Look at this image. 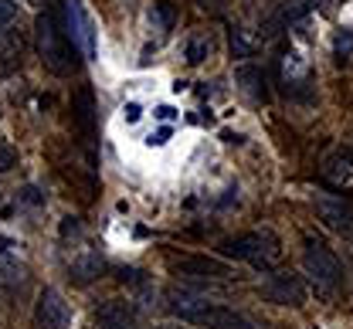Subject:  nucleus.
<instances>
[{
  "label": "nucleus",
  "instance_id": "6e6552de",
  "mask_svg": "<svg viewBox=\"0 0 353 329\" xmlns=\"http://www.w3.org/2000/svg\"><path fill=\"white\" fill-rule=\"evenodd\" d=\"M312 204H316V214H319V221H323L326 228H333V231H340V235H350L353 231V200L319 193Z\"/></svg>",
  "mask_w": 353,
  "mask_h": 329
},
{
  "label": "nucleus",
  "instance_id": "39448f33",
  "mask_svg": "<svg viewBox=\"0 0 353 329\" xmlns=\"http://www.w3.org/2000/svg\"><path fill=\"white\" fill-rule=\"evenodd\" d=\"M303 268L316 285H336L343 279V262L319 241H306V255H303Z\"/></svg>",
  "mask_w": 353,
  "mask_h": 329
},
{
  "label": "nucleus",
  "instance_id": "4468645a",
  "mask_svg": "<svg viewBox=\"0 0 353 329\" xmlns=\"http://www.w3.org/2000/svg\"><path fill=\"white\" fill-rule=\"evenodd\" d=\"M102 268H105V262H102L99 251H82V255L72 262V279L85 285V282H92V279H99Z\"/></svg>",
  "mask_w": 353,
  "mask_h": 329
},
{
  "label": "nucleus",
  "instance_id": "f3484780",
  "mask_svg": "<svg viewBox=\"0 0 353 329\" xmlns=\"http://www.w3.org/2000/svg\"><path fill=\"white\" fill-rule=\"evenodd\" d=\"M174 7L170 3H163V0H157L153 7H150V24H153V31H170L174 28Z\"/></svg>",
  "mask_w": 353,
  "mask_h": 329
},
{
  "label": "nucleus",
  "instance_id": "393cba45",
  "mask_svg": "<svg viewBox=\"0 0 353 329\" xmlns=\"http://www.w3.org/2000/svg\"><path fill=\"white\" fill-rule=\"evenodd\" d=\"M176 116H180V112H176L174 105H157V109H153V119H160V123H174Z\"/></svg>",
  "mask_w": 353,
  "mask_h": 329
},
{
  "label": "nucleus",
  "instance_id": "9b49d317",
  "mask_svg": "<svg viewBox=\"0 0 353 329\" xmlns=\"http://www.w3.org/2000/svg\"><path fill=\"white\" fill-rule=\"evenodd\" d=\"M234 82H238V89H241V92L248 95V98H255V102H268V98H272L268 75H265L262 65H255V61L238 65V68H234Z\"/></svg>",
  "mask_w": 353,
  "mask_h": 329
},
{
  "label": "nucleus",
  "instance_id": "bb28decb",
  "mask_svg": "<svg viewBox=\"0 0 353 329\" xmlns=\"http://www.w3.org/2000/svg\"><path fill=\"white\" fill-rule=\"evenodd\" d=\"M163 329H170V326H163Z\"/></svg>",
  "mask_w": 353,
  "mask_h": 329
},
{
  "label": "nucleus",
  "instance_id": "a878e982",
  "mask_svg": "<svg viewBox=\"0 0 353 329\" xmlns=\"http://www.w3.org/2000/svg\"><path fill=\"white\" fill-rule=\"evenodd\" d=\"M79 231H82L79 217H65V221H61V237H65V241H68V237H75Z\"/></svg>",
  "mask_w": 353,
  "mask_h": 329
},
{
  "label": "nucleus",
  "instance_id": "412c9836",
  "mask_svg": "<svg viewBox=\"0 0 353 329\" xmlns=\"http://www.w3.org/2000/svg\"><path fill=\"white\" fill-rule=\"evenodd\" d=\"M139 119H143V105H139V102H126V105H123V123H126V126H136Z\"/></svg>",
  "mask_w": 353,
  "mask_h": 329
},
{
  "label": "nucleus",
  "instance_id": "7ed1b4c3",
  "mask_svg": "<svg viewBox=\"0 0 353 329\" xmlns=\"http://www.w3.org/2000/svg\"><path fill=\"white\" fill-rule=\"evenodd\" d=\"M221 251L228 258H238V262H248L252 268L259 272H272L282 258V241L272 235V231H248V235L228 237L221 241Z\"/></svg>",
  "mask_w": 353,
  "mask_h": 329
},
{
  "label": "nucleus",
  "instance_id": "aec40b11",
  "mask_svg": "<svg viewBox=\"0 0 353 329\" xmlns=\"http://www.w3.org/2000/svg\"><path fill=\"white\" fill-rule=\"evenodd\" d=\"M14 167H17V149L10 142H0V177L10 173Z\"/></svg>",
  "mask_w": 353,
  "mask_h": 329
},
{
  "label": "nucleus",
  "instance_id": "5701e85b",
  "mask_svg": "<svg viewBox=\"0 0 353 329\" xmlns=\"http://www.w3.org/2000/svg\"><path fill=\"white\" fill-rule=\"evenodd\" d=\"M17 200H21V204H31V207H38V204H44V193L38 187H31V184H28V187L17 193Z\"/></svg>",
  "mask_w": 353,
  "mask_h": 329
},
{
  "label": "nucleus",
  "instance_id": "f03ea898",
  "mask_svg": "<svg viewBox=\"0 0 353 329\" xmlns=\"http://www.w3.org/2000/svg\"><path fill=\"white\" fill-rule=\"evenodd\" d=\"M34 34H38V54H41V61L54 75H72L79 68V47L72 45V38L65 34V24L58 21L54 7H44L38 14Z\"/></svg>",
  "mask_w": 353,
  "mask_h": 329
},
{
  "label": "nucleus",
  "instance_id": "ddd939ff",
  "mask_svg": "<svg viewBox=\"0 0 353 329\" xmlns=\"http://www.w3.org/2000/svg\"><path fill=\"white\" fill-rule=\"evenodd\" d=\"M72 112H75V123H79V129L92 136V129H95V95L88 85H82L75 98H72Z\"/></svg>",
  "mask_w": 353,
  "mask_h": 329
},
{
  "label": "nucleus",
  "instance_id": "f257e3e1",
  "mask_svg": "<svg viewBox=\"0 0 353 329\" xmlns=\"http://www.w3.org/2000/svg\"><path fill=\"white\" fill-rule=\"evenodd\" d=\"M170 312L180 316L183 323H194V326L204 329H255V323L245 312L221 306V302H208L194 292H170Z\"/></svg>",
  "mask_w": 353,
  "mask_h": 329
},
{
  "label": "nucleus",
  "instance_id": "0eeeda50",
  "mask_svg": "<svg viewBox=\"0 0 353 329\" xmlns=\"http://www.w3.org/2000/svg\"><path fill=\"white\" fill-rule=\"evenodd\" d=\"M34 326L38 329H68L72 326V309L68 302L54 292V288H41L38 302H34Z\"/></svg>",
  "mask_w": 353,
  "mask_h": 329
},
{
  "label": "nucleus",
  "instance_id": "f8f14e48",
  "mask_svg": "<svg viewBox=\"0 0 353 329\" xmlns=\"http://www.w3.org/2000/svg\"><path fill=\"white\" fill-rule=\"evenodd\" d=\"M323 177L333 184H350L353 180V146H340L326 156L323 163Z\"/></svg>",
  "mask_w": 353,
  "mask_h": 329
},
{
  "label": "nucleus",
  "instance_id": "b1692460",
  "mask_svg": "<svg viewBox=\"0 0 353 329\" xmlns=\"http://www.w3.org/2000/svg\"><path fill=\"white\" fill-rule=\"evenodd\" d=\"M17 17V3L14 0H0V28H7Z\"/></svg>",
  "mask_w": 353,
  "mask_h": 329
},
{
  "label": "nucleus",
  "instance_id": "dca6fc26",
  "mask_svg": "<svg viewBox=\"0 0 353 329\" xmlns=\"http://www.w3.org/2000/svg\"><path fill=\"white\" fill-rule=\"evenodd\" d=\"M231 47H234L238 58H248V54H255V51L262 47V34H252L248 28H238V31L231 34Z\"/></svg>",
  "mask_w": 353,
  "mask_h": 329
},
{
  "label": "nucleus",
  "instance_id": "423d86ee",
  "mask_svg": "<svg viewBox=\"0 0 353 329\" xmlns=\"http://www.w3.org/2000/svg\"><path fill=\"white\" fill-rule=\"evenodd\" d=\"M262 295L275 306H303L306 302V282L296 272H272L262 282Z\"/></svg>",
  "mask_w": 353,
  "mask_h": 329
},
{
  "label": "nucleus",
  "instance_id": "a211bd4d",
  "mask_svg": "<svg viewBox=\"0 0 353 329\" xmlns=\"http://www.w3.org/2000/svg\"><path fill=\"white\" fill-rule=\"evenodd\" d=\"M208 54H211V41H208V38H190V41H187V61H190V65H201Z\"/></svg>",
  "mask_w": 353,
  "mask_h": 329
},
{
  "label": "nucleus",
  "instance_id": "4be33fe9",
  "mask_svg": "<svg viewBox=\"0 0 353 329\" xmlns=\"http://www.w3.org/2000/svg\"><path fill=\"white\" fill-rule=\"evenodd\" d=\"M170 136H174V129H170V126H160L157 133H150V136H146V146H157V149H160V146H167V142H170Z\"/></svg>",
  "mask_w": 353,
  "mask_h": 329
},
{
  "label": "nucleus",
  "instance_id": "20e7f679",
  "mask_svg": "<svg viewBox=\"0 0 353 329\" xmlns=\"http://www.w3.org/2000/svg\"><path fill=\"white\" fill-rule=\"evenodd\" d=\"M61 10H65V34L72 38V45L79 47L85 58H99L95 28H92V17L85 14L82 0H61Z\"/></svg>",
  "mask_w": 353,
  "mask_h": 329
},
{
  "label": "nucleus",
  "instance_id": "9d476101",
  "mask_svg": "<svg viewBox=\"0 0 353 329\" xmlns=\"http://www.w3.org/2000/svg\"><path fill=\"white\" fill-rule=\"evenodd\" d=\"M136 319H139V312L126 299H109L95 309V326L99 329H132Z\"/></svg>",
  "mask_w": 353,
  "mask_h": 329
},
{
  "label": "nucleus",
  "instance_id": "6ab92c4d",
  "mask_svg": "<svg viewBox=\"0 0 353 329\" xmlns=\"http://www.w3.org/2000/svg\"><path fill=\"white\" fill-rule=\"evenodd\" d=\"M333 51H336V58H353V31H340L333 38Z\"/></svg>",
  "mask_w": 353,
  "mask_h": 329
},
{
  "label": "nucleus",
  "instance_id": "2eb2a0df",
  "mask_svg": "<svg viewBox=\"0 0 353 329\" xmlns=\"http://www.w3.org/2000/svg\"><path fill=\"white\" fill-rule=\"evenodd\" d=\"M306 75H309V65H306V58L299 54V51H285L282 54V78L289 82V85H299V82H306ZM285 85V89H289Z\"/></svg>",
  "mask_w": 353,
  "mask_h": 329
},
{
  "label": "nucleus",
  "instance_id": "1a4fd4ad",
  "mask_svg": "<svg viewBox=\"0 0 353 329\" xmlns=\"http://www.w3.org/2000/svg\"><path fill=\"white\" fill-rule=\"evenodd\" d=\"M170 265H174L176 275H183V279H228L231 275V268L224 262L204 258V255H183V258H174Z\"/></svg>",
  "mask_w": 353,
  "mask_h": 329
}]
</instances>
